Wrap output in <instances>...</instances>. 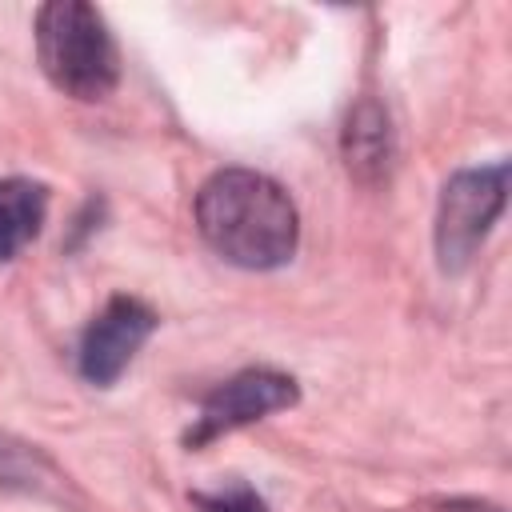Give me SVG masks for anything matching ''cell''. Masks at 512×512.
<instances>
[{"label":"cell","mask_w":512,"mask_h":512,"mask_svg":"<svg viewBox=\"0 0 512 512\" xmlns=\"http://www.w3.org/2000/svg\"><path fill=\"white\" fill-rule=\"evenodd\" d=\"M48 188L28 176H0V264L16 260L44 228Z\"/></svg>","instance_id":"obj_7"},{"label":"cell","mask_w":512,"mask_h":512,"mask_svg":"<svg viewBox=\"0 0 512 512\" xmlns=\"http://www.w3.org/2000/svg\"><path fill=\"white\" fill-rule=\"evenodd\" d=\"M188 500H192L200 512H272L268 500H264L252 484H244V480L220 484V488H212V492H192Z\"/></svg>","instance_id":"obj_8"},{"label":"cell","mask_w":512,"mask_h":512,"mask_svg":"<svg viewBox=\"0 0 512 512\" xmlns=\"http://www.w3.org/2000/svg\"><path fill=\"white\" fill-rule=\"evenodd\" d=\"M36 60L72 100H108L120 84V52L108 20L84 0H52L36 12Z\"/></svg>","instance_id":"obj_2"},{"label":"cell","mask_w":512,"mask_h":512,"mask_svg":"<svg viewBox=\"0 0 512 512\" xmlns=\"http://www.w3.org/2000/svg\"><path fill=\"white\" fill-rule=\"evenodd\" d=\"M160 316L136 300V296H112L80 332L76 344V368L92 388H112L128 364L136 360V352L144 348V340L156 332Z\"/></svg>","instance_id":"obj_5"},{"label":"cell","mask_w":512,"mask_h":512,"mask_svg":"<svg viewBox=\"0 0 512 512\" xmlns=\"http://www.w3.org/2000/svg\"><path fill=\"white\" fill-rule=\"evenodd\" d=\"M340 152L348 172L360 184H380L392 168V128L388 112L376 100H356L348 108L344 132H340Z\"/></svg>","instance_id":"obj_6"},{"label":"cell","mask_w":512,"mask_h":512,"mask_svg":"<svg viewBox=\"0 0 512 512\" xmlns=\"http://www.w3.org/2000/svg\"><path fill=\"white\" fill-rule=\"evenodd\" d=\"M504 204H508V160L460 168L444 180L440 204H436V224H432L440 272L456 276L476 260V252L484 248L488 232L496 228Z\"/></svg>","instance_id":"obj_3"},{"label":"cell","mask_w":512,"mask_h":512,"mask_svg":"<svg viewBox=\"0 0 512 512\" xmlns=\"http://www.w3.org/2000/svg\"><path fill=\"white\" fill-rule=\"evenodd\" d=\"M192 216L204 244L248 272L284 268L300 244V212L292 196L252 168L212 172L196 192Z\"/></svg>","instance_id":"obj_1"},{"label":"cell","mask_w":512,"mask_h":512,"mask_svg":"<svg viewBox=\"0 0 512 512\" xmlns=\"http://www.w3.org/2000/svg\"><path fill=\"white\" fill-rule=\"evenodd\" d=\"M300 400V384L288 376V372H276V368H244L236 376H228L224 384H216L204 400H200V412L196 420L188 424L184 432V444L188 448H204L236 428H248L272 412H284Z\"/></svg>","instance_id":"obj_4"}]
</instances>
